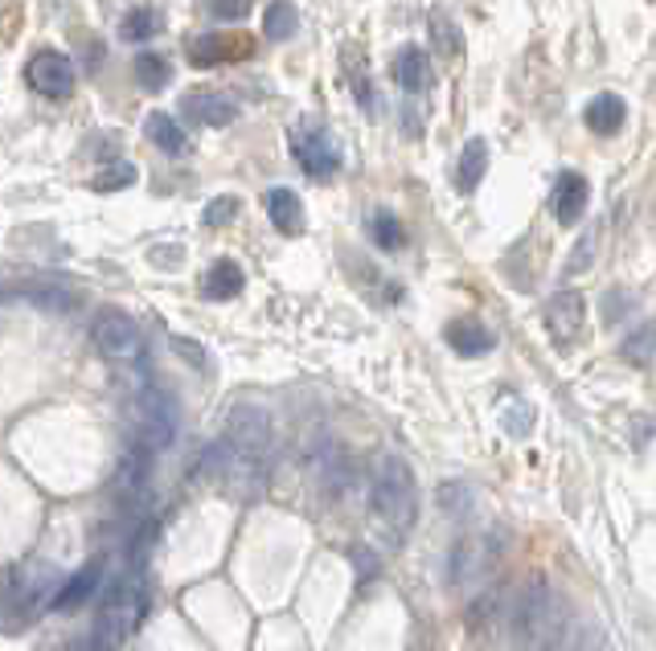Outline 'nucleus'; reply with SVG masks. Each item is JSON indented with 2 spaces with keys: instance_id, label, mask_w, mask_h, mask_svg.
I'll return each instance as SVG.
<instances>
[{
  "instance_id": "obj_8",
  "label": "nucleus",
  "mask_w": 656,
  "mask_h": 651,
  "mask_svg": "<svg viewBox=\"0 0 656 651\" xmlns=\"http://www.w3.org/2000/svg\"><path fill=\"white\" fill-rule=\"evenodd\" d=\"M287 148H291L296 165H300L312 181H329V177L341 168L337 140L324 132V128H317V123H300V128H291V132H287Z\"/></svg>"
},
{
  "instance_id": "obj_5",
  "label": "nucleus",
  "mask_w": 656,
  "mask_h": 651,
  "mask_svg": "<svg viewBox=\"0 0 656 651\" xmlns=\"http://www.w3.org/2000/svg\"><path fill=\"white\" fill-rule=\"evenodd\" d=\"M132 422H135V443L148 447V451H160L177 438V401L165 394V389H152V385H140L132 398Z\"/></svg>"
},
{
  "instance_id": "obj_25",
  "label": "nucleus",
  "mask_w": 656,
  "mask_h": 651,
  "mask_svg": "<svg viewBox=\"0 0 656 651\" xmlns=\"http://www.w3.org/2000/svg\"><path fill=\"white\" fill-rule=\"evenodd\" d=\"M300 29V13L291 0H271L267 13H263V34L267 41H287V37Z\"/></svg>"
},
{
  "instance_id": "obj_4",
  "label": "nucleus",
  "mask_w": 656,
  "mask_h": 651,
  "mask_svg": "<svg viewBox=\"0 0 656 651\" xmlns=\"http://www.w3.org/2000/svg\"><path fill=\"white\" fill-rule=\"evenodd\" d=\"M205 480L214 487H222L230 501H254L259 487H263V463H251L247 455H238L226 438L218 447H210L202 459Z\"/></svg>"
},
{
  "instance_id": "obj_2",
  "label": "nucleus",
  "mask_w": 656,
  "mask_h": 651,
  "mask_svg": "<svg viewBox=\"0 0 656 651\" xmlns=\"http://www.w3.org/2000/svg\"><path fill=\"white\" fill-rule=\"evenodd\" d=\"M144 611H148L144 574H140V569H119L116 578L103 586L99 606H95V635H91V648L116 651L119 643H128V635L140 627Z\"/></svg>"
},
{
  "instance_id": "obj_17",
  "label": "nucleus",
  "mask_w": 656,
  "mask_h": 651,
  "mask_svg": "<svg viewBox=\"0 0 656 651\" xmlns=\"http://www.w3.org/2000/svg\"><path fill=\"white\" fill-rule=\"evenodd\" d=\"M95 594H103V566L99 562H86V566L79 569L62 590H58L53 611H79V606H86Z\"/></svg>"
},
{
  "instance_id": "obj_12",
  "label": "nucleus",
  "mask_w": 656,
  "mask_h": 651,
  "mask_svg": "<svg viewBox=\"0 0 656 651\" xmlns=\"http://www.w3.org/2000/svg\"><path fill=\"white\" fill-rule=\"evenodd\" d=\"M186 53L198 70H214V67H222V62L247 58V53H251V41H247V37H238V34H218V29H210V34L189 37Z\"/></svg>"
},
{
  "instance_id": "obj_32",
  "label": "nucleus",
  "mask_w": 656,
  "mask_h": 651,
  "mask_svg": "<svg viewBox=\"0 0 656 651\" xmlns=\"http://www.w3.org/2000/svg\"><path fill=\"white\" fill-rule=\"evenodd\" d=\"M345 70H349V83H354V99H361V107H373V86H370V79H366L361 53H357V58H349V62H345Z\"/></svg>"
},
{
  "instance_id": "obj_21",
  "label": "nucleus",
  "mask_w": 656,
  "mask_h": 651,
  "mask_svg": "<svg viewBox=\"0 0 656 651\" xmlns=\"http://www.w3.org/2000/svg\"><path fill=\"white\" fill-rule=\"evenodd\" d=\"M267 214H271V226H275L279 234H300L303 230V201L296 197L291 189H271Z\"/></svg>"
},
{
  "instance_id": "obj_27",
  "label": "nucleus",
  "mask_w": 656,
  "mask_h": 651,
  "mask_svg": "<svg viewBox=\"0 0 656 651\" xmlns=\"http://www.w3.org/2000/svg\"><path fill=\"white\" fill-rule=\"evenodd\" d=\"M135 70V83L144 86V91H165L172 83V67L169 58H160V53H140L132 62Z\"/></svg>"
},
{
  "instance_id": "obj_9",
  "label": "nucleus",
  "mask_w": 656,
  "mask_h": 651,
  "mask_svg": "<svg viewBox=\"0 0 656 651\" xmlns=\"http://www.w3.org/2000/svg\"><path fill=\"white\" fill-rule=\"evenodd\" d=\"M501 562V537L472 533L452 550V586H480Z\"/></svg>"
},
{
  "instance_id": "obj_13",
  "label": "nucleus",
  "mask_w": 656,
  "mask_h": 651,
  "mask_svg": "<svg viewBox=\"0 0 656 651\" xmlns=\"http://www.w3.org/2000/svg\"><path fill=\"white\" fill-rule=\"evenodd\" d=\"M9 300L13 303H34V308H46V312H74L79 308V296L70 287L53 284V279H13L9 284Z\"/></svg>"
},
{
  "instance_id": "obj_1",
  "label": "nucleus",
  "mask_w": 656,
  "mask_h": 651,
  "mask_svg": "<svg viewBox=\"0 0 656 651\" xmlns=\"http://www.w3.org/2000/svg\"><path fill=\"white\" fill-rule=\"evenodd\" d=\"M415 517H419V484L406 468L403 459H378L370 480V529L373 537L386 545V550H398L406 541V533L415 529Z\"/></svg>"
},
{
  "instance_id": "obj_6",
  "label": "nucleus",
  "mask_w": 656,
  "mask_h": 651,
  "mask_svg": "<svg viewBox=\"0 0 656 651\" xmlns=\"http://www.w3.org/2000/svg\"><path fill=\"white\" fill-rule=\"evenodd\" d=\"M91 336L107 361L116 365H140L144 361V340H140V328L128 312L119 308H99L95 320H91Z\"/></svg>"
},
{
  "instance_id": "obj_16",
  "label": "nucleus",
  "mask_w": 656,
  "mask_h": 651,
  "mask_svg": "<svg viewBox=\"0 0 656 651\" xmlns=\"http://www.w3.org/2000/svg\"><path fill=\"white\" fill-rule=\"evenodd\" d=\"M394 83L403 86V91H410V95L431 91V86H436L431 58H427L419 46H406V50H398V58H394Z\"/></svg>"
},
{
  "instance_id": "obj_15",
  "label": "nucleus",
  "mask_w": 656,
  "mask_h": 651,
  "mask_svg": "<svg viewBox=\"0 0 656 651\" xmlns=\"http://www.w3.org/2000/svg\"><path fill=\"white\" fill-rule=\"evenodd\" d=\"M587 201H591L587 177H579V172H558L550 209H554V217L562 221V226H574L579 217L587 214Z\"/></svg>"
},
{
  "instance_id": "obj_31",
  "label": "nucleus",
  "mask_w": 656,
  "mask_h": 651,
  "mask_svg": "<svg viewBox=\"0 0 656 651\" xmlns=\"http://www.w3.org/2000/svg\"><path fill=\"white\" fill-rule=\"evenodd\" d=\"M235 217H238V197H214L210 205H205L202 221L210 226V230H218V226L235 221Z\"/></svg>"
},
{
  "instance_id": "obj_20",
  "label": "nucleus",
  "mask_w": 656,
  "mask_h": 651,
  "mask_svg": "<svg viewBox=\"0 0 656 651\" xmlns=\"http://www.w3.org/2000/svg\"><path fill=\"white\" fill-rule=\"evenodd\" d=\"M488 172V144L480 135H472L464 152H460V160H455V189L460 193H476V184L485 181Z\"/></svg>"
},
{
  "instance_id": "obj_35",
  "label": "nucleus",
  "mask_w": 656,
  "mask_h": 651,
  "mask_svg": "<svg viewBox=\"0 0 656 651\" xmlns=\"http://www.w3.org/2000/svg\"><path fill=\"white\" fill-rule=\"evenodd\" d=\"M591 267V242H579V251L571 254V263H566V275H579V270Z\"/></svg>"
},
{
  "instance_id": "obj_18",
  "label": "nucleus",
  "mask_w": 656,
  "mask_h": 651,
  "mask_svg": "<svg viewBox=\"0 0 656 651\" xmlns=\"http://www.w3.org/2000/svg\"><path fill=\"white\" fill-rule=\"evenodd\" d=\"M242 287H247V275H242V267H238L235 258H218L214 267L205 270L202 279V296L205 300H235V296H242Z\"/></svg>"
},
{
  "instance_id": "obj_19",
  "label": "nucleus",
  "mask_w": 656,
  "mask_h": 651,
  "mask_svg": "<svg viewBox=\"0 0 656 651\" xmlns=\"http://www.w3.org/2000/svg\"><path fill=\"white\" fill-rule=\"evenodd\" d=\"M623 119H628V107H623V99L611 95V91L595 95V99L587 103V111H583V123H587L595 135H616L623 128Z\"/></svg>"
},
{
  "instance_id": "obj_10",
  "label": "nucleus",
  "mask_w": 656,
  "mask_h": 651,
  "mask_svg": "<svg viewBox=\"0 0 656 651\" xmlns=\"http://www.w3.org/2000/svg\"><path fill=\"white\" fill-rule=\"evenodd\" d=\"M25 79L46 99H70L74 95V67H70L67 53L58 50H37L25 67Z\"/></svg>"
},
{
  "instance_id": "obj_24",
  "label": "nucleus",
  "mask_w": 656,
  "mask_h": 651,
  "mask_svg": "<svg viewBox=\"0 0 656 651\" xmlns=\"http://www.w3.org/2000/svg\"><path fill=\"white\" fill-rule=\"evenodd\" d=\"M427 25H431V41H436V50L443 53V58L460 62V58H464V34L455 29V21L448 17V13L431 9V13H427Z\"/></svg>"
},
{
  "instance_id": "obj_22",
  "label": "nucleus",
  "mask_w": 656,
  "mask_h": 651,
  "mask_svg": "<svg viewBox=\"0 0 656 651\" xmlns=\"http://www.w3.org/2000/svg\"><path fill=\"white\" fill-rule=\"evenodd\" d=\"M448 345L460 357H485L492 349V333H488L480 320H455L452 328H448Z\"/></svg>"
},
{
  "instance_id": "obj_34",
  "label": "nucleus",
  "mask_w": 656,
  "mask_h": 651,
  "mask_svg": "<svg viewBox=\"0 0 656 651\" xmlns=\"http://www.w3.org/2000/svg\"><path fill=\"white\" fill-rule=\"evenodd\" d=\"M172 349L181 352L186 361H198V369H205L210 365V357H205V349L202 345H193V340H186V336H172Z\"/></svg>"
},
{
  "instance_id": "obj_23",
  "label": "nucleus",
  "mask_w": 656,
  "mask_h": 651,
  "mask_svg": "<svg viewBox=\"0 0 656 651\" xmlns=\"http://www.w3.org/2000/svg\"><path fill=\"white\" fill-rule=\"evenodd\" d=\"M144 132H148V140L156 148L169 152V156L186 152V128H177V119L165 116V111H152V116L144 119Z\"/></svg>"
},
{
  "instance_id": "obj_33",
  "label": "nucleus",
  "mask_w": 656,
  "mask_h": 651,
  "mask_svg": "<svg viewBox=\"0 0 656 651\" xmlns=\"http://www.w3.org/2000/svg\"><path fill=\"white\" fill-rule=\"evenodd\" d=\"M254 9V0H210V13L218 21H242Z\"/></svg>"
},
{
  "instance_id": "obj_26",
  "label": "nucleus",
  "mask_w": 656,
  "mask_h": 651,
  "mask_svg": "<svg viewBox=\"0 0 656 651\" xmlns=\"http://www.w3.org/2000/svg\"><path fill=\"white\" fill-rule=\"evenodd\" d=\"M620 357L628 361V365H636V369L653 365V357H656V320H653V324H640L636 333L623 340Z\"/></svg>"
},
{
  "instance_id": "obj_14",
  "label": "nucleus",
  "mask_w": 656,
  "mask_h": 651,
  "mask_svg": "<svg viewBox=\"0 0 656 651\" xmlns=\"http://www.w3.org/2000/svg\"><path fill=\"white\" fill-rule=\"evenodd\" d=\"M181 111H186L193 123H202V128H226V123H235L238 119V103L230 95H222V91H189L186 99H181Z\"/></svg>"
},
{
  "instance_id": "obj_3",
  "label": "nucleus",
  "mask_w": 656,
  "mask_h": 651,
  "mask_svg": "<svg viewBox=\"0 0 656 651\" xmlns=\"http://www.w3.org/2000/svg\"><path fill=\"white\" fill-rule=\"evenodd\" d=\"M562 602H558L554 586L546 578H534L525 586L522 594L513 599V611H509V631H513V643L525 651H546L558 643L562 635Z\"/></svg>"
},
{
  "instance_id": "obj_29",
  "label": "nucleus",
  "mask_w": 656,
  "mask_h": 651,
  "mask_svg": "<svg viewBox=\"0 0 656 651\" xmlns=\"http://www.w3.org/2000/svg\"><path fill=\"white\" fill-rule=\"evenodd\" d=\"M152 34H160V13L156 9H135L119 21V37L123 41H148Z\"/></svg>"
},
{
  "instance_id": "obj_30",
  "label": "nucleus",
  "mask_w": 656,
  "mask_h": 651,
  "mask_svg": "<svg viewBox=\"0 0 656 651\" xmlns=\"http://www.w3.org/2000/svg\"><path fill=\"white\" fill-rule=\"evenodd\" d=\"M132 181H135V165H128V160H111L103 172L91 177V189H95V193H116V189H128Z\"/></svg>"
},
{
  "instance_id": "obj_28",
  "label": "nucleus",
  "mask_w": 656,
  "mask_h": 651,
  "mask_svg": "<svg viewBox=\"0 0 656 651\" xmlns=\"http://www.w3.org/2000/svg\"><path fill=\"white\" fill-rule=\"evenodd\" d=\"M370 238L378 251H403L406 246V230L403 221L390 214V209H378V214L370 217Z\"/></svg>"
},
{
  "instance_id": "obj_11",
  "label": "nucleus",
  "mask_w": 656,
  "mask_h": 651,
  "mask_svg": "<svg viewBox=\"0 0 656 651\" xmlns=\"http://www.w3.org/2000/svg\"><path fill=\"white\" fill-rule=\"evenodd\" d=\"M583 324H587V296L583 291L566 287V291H558L554 300L546 303V328H550L554 345H562V349H571L574 340L583 336Z\"/></svg>"
},
{
  "instance_id": "obj_7",
  "label": "nucleus",
  "mask_w": 656,
  "mask_h": 651,
  "mask_svg": "<svg viewBox=\"0 0 656 651\" xmlns=\"http://www.w3.org/2000/svg\"><path fill=\"white\" fill-rule=\"evenodd\" d=\"M226 443H230L238 455H247L251 463H263V468H267L271 443H275L267 410H259L254 401H238L235 410L226 414Z\"/></svg>"
}]
</instances>
